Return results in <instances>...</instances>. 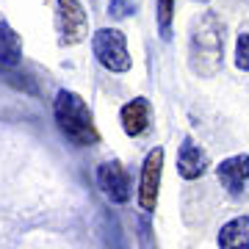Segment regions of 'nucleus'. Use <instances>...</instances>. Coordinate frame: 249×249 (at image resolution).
Segmentation results:
<instances>
[{"label":"nucleus","instance_id":"39448f33","mask_svg":"<svg viewBox=\"0 0 249 249\" xmlns=\"http://www.w3.org/2000/svg\"><path fill=\"white\" fill-rule=\"evenodd\" d=\"M97 186L100 191L111 199L114 205H124L133 194V183H130V175L119 160H103L97 166Z\"/></svg>","mask_w":249,"mask_h":249},{"label":"nucleus","instance_id":"f8f14e48","mask_svg":"<svg viewBox=\"0 0 249 249\" xmlns=\"http://www.w3.org/2000/svg\"><path fill=\"white\" fill-rule=\"evenodd\" d=\"M158 34L160 39H172V19H175V0H158Z\"/></svg>","mask_w":249,"mask_h":249},{"label":"nucleus","instance_id":"9d476101","mask_svg":"<svg viewBox=\"0 0 249 249\" xmlns=\"http://www.w3.org/2000/svg\"><path fill=\"white\" fill-rule=\"evenodd\" d=\"M219 249H249V216H235L222 224Z\"/></svg>","mask_w":249,"mask_h":249},{"label":"nucleus","instance_id":"0eeeda50","mask_svg":"<svg viewBox=\"0 0 249 249\" xmlns=\"http://www.w3.org/2000/svg\"><path fill=\"white\" fill-rule=\"evenodd\" d=\"M216 178H219V183H222L232 196L241 194L244 186H247V180H249V155L241 152V155L224 158L222 163L216 166Z\"/></svg>","mask_w":249,"mask_h":249},{"label":"nucleus","instance_id":"ddd939ff","mask_svg":"<svg viewBox=\"0 0 249 249\" xmlns=\"http://www.w3.org/2000/svg\"><path fill=\"white\" fill-rule=\"evenodd\" d=\"M235 67L249 72V34H244V31L235 39Z\"/></svg>","mask_w":249,"mask_h":249},{"label":"nucleus","instance_id":"f03ea898","mask_svg":"<svg viewBox=\"0 0 249 249\" xmlns=\"http://www.w3.org/2000/svg\"><path fill=\"white\" fill-rule=\"evenodd\" d=\"M53 116H55L58 130H61L75 147H91V144L100 142V133H97V127H94L89 106H86V100L80 97V94H75V91L61 89L55 94Z\"/></svg>","mask_w":249,"mask_h":249},{"label":"nucleus","instance_id":"2eb2a0df","mask_svg":"<svg viewBox=\"0 0 249 249\" xmlns=\"http://www.w3.org/2000/svg\"><path fill=\"white\" fill-rule=\"evenodd\" d=\"M199 3H208V0H199Z\"/></svg>","mask_w":249,"mask_h":249},{"label":"nucleus","instance_id":"6e6552de","mask_svg":"<svg viewBox=\"0 0 249 249\" xmlns=\"http://www.w3.org/2000/svg\"><path fill=\"white\" fill-rule=\"evenodd\" d=\"M119 122H122V130L130 139L142 136L147 127H150V100L147 97H136L130 103H124L122 111H119Z\"/></svg>","mask_w":249,"mask_h":249},{"label":"nucleus","instance_id":"423d86ee","mask_svg":"<svg viewBox=\"0 0 249 249\" xmlns=\"http://www.w3.org/2000/svg\"><path fill=\"white\" fill-rule=\"evenodd\" d=\"M160 172H163V147L147 152L142 166V180H139V208L152 213L158 205V188H160Z\"/></svg>","mask_w":249,"mask_h":249},{"label":"nucleus","instance_id":"1a4fd4ad","mask_svg":"<svg viewBox=\"0 0 249 249\" xmlns=\"http://www.w3.org/2000/svg\"><path fill=\"white\" fill-rule=\"evenodd\" d=\"M178 172L183 180H196L202 178L208 172V155L199 144H194L191 139L180 144V152H178Z\"/></svg>","mask_w":249,"mask_h":249},{"label":"nucleus","instance_id":"20e7f679","mask_svg":"<svg viewBox=\"0 0 249 249\" xmlns=\"http://www.w3.org/2000/svg\"><path fill=\"white\" fill-rule=\"evenodd\" d=\"M58 11H55V31H58V42L64 47L80 45L89 36V17L80 6V0H55Z\"/></svg>","mask_w":249,"mask_h":249},{"label":"nucleus","instance_id":"f257e3e1","mask_svg":"<svg viewBox=\"0 0 249 249\" xmlns=\"http://www.w3.org/2000/svg\"><path fill=\"white\" fill-rule=\"evenodd\" d=\"M224 22L216 11H202L188 31V67L199 78H216L222 72Z\"/></svg>","mask_w":249,"mask_h":249},{"label":"nucleus","instance_id":"4468645a","mask_svg":"<svg viewBox=\"0 0 249 249\" xmlns=\"http://www.w3.org/2000/svg\"><path fill=\"white\" fill-rule=\"evenodd\" d=\"M108 11H111V17L124 19L136 11V3H130V0H108Z\"/></svg>","mask_w":249,"mask_h":249},{"label":"nucleus","instance_id":"9b49d317","mask_svg":"<svg viewBox=\"0 0 249 249\" xmlns=\"http://www.w3.org/2000/svg\"><path fill=\"white\" fill-rule=\"evenodd\" d=\"M19 58H22V42H19V36L6 22H0V64L3 67H14V64H19Z\"/></svg>","mask_w":249,"mask_h":249},{"label":"nucleus","instance_id":"7ed1b4c3","mask_svg":"<svg viewBox=\"0 0 249 249\" xmlns=\"http://www.w3.org/2000/svg\"><path fill=\"white\" fill-rule=\"evenodd\" d=\"M91 50H94V58L100 61V67H106L108 72L122 75V72H130V67H133V58H130V50H127V39L116 28L94 31Z\"/></svg>","mask_w":249,"mask_h":249}]
</instances>
